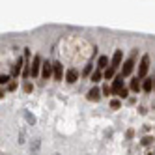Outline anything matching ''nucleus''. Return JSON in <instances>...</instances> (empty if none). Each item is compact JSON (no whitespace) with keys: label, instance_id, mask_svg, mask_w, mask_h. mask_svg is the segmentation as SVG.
Listing matches in <instances>:
<instances>
[{"label":"nucleus","instance_id":"obj_6","mask_svg":"<svg viewBox=\"0 0 155 155\" xmlns=\"http://www.w3.org/2000/svg\"><path fill=\"white\" fill-rule=\"evenodd\" d=\"M101 95H103V92L99 90L97 86H94L92 90L86 94V99H88V101H99V99H101Z\"/></svg>","mask_w":155,"mask_h":155},{"label":"nucleus","instance_id":"obj_12","mask_svg":"<svg viewBox=\"0 0 155 155\" xmlns=\"http://www.w3.org/2000/svg\"><path fill=\"white\" fill-rule=\"evenodd\" d=\"M153 86H155L153 79H142V90L146 92V94H151V90H153Z\"/></svg>","mask_w":155,"mask_h":155},{"label":"nucleus","instance_id":"obj_9","mask_svg":"<svg viewBox=\"0 0 155 155\" xmlns=\"http://www.w3.org/2000/svg\"><path fill=\"white\" fill-rule=\"evenodd\" d=\"M121 62H124V52H121V51H116L114 56H112V60H110V65L118 69L120 65H121Z\"/></svg>","mask_w":155,"mask_h":155},{"label":"nucleus","instance_id":"obj_24","mask_svg":"<svg viewBox=\"0 0 155 155\" xmlns=\"http://www.w3.org/2000/svg\"><path fill=\"white\" fill-rule=\"evenodd\" d=\"M15 88H17V82L12 81V82H9V90H15Z\"/></svg>","mask_w":155,"mask_h":155},{"label":"nucleus","instance_id":"obj_11","mask_svg":"<svg viewBox=\"0 0 155 155\" xmlns=\"http://www.w3.org/2000/svg\"><path fill=\"white\" fill-rule=\"evenodd\" d=\"M25 69V58H19L13 65V77H19V73H23Z\"/></svg>","mask_w":155,"mask_h":155},{"label":"nucleus","instance_id":"obj_13","mask_svg":"<svg viewBox=\"0 0 155 155\" xmlns=\"http://www.w3.org/2000/svg\"><path fill=\"white\" fill-rule=\"evenodd\" d=\"M129 90H131V92H140V90H142V82H140V79H138V77H135V79L131 81V84H129Z\"/></svg>","mask_w":155,"mask_h":155},{"label":"nucleus","instance_id":"obj_2","mask_svg":"<svg viewBox=\"0 0 155 155\" xmlns=\"http://www.w3.org/2000/svg\"><path fill=\"white\" fill-rule=\"evenodd\" d=\"M133 69H135V52H133L131 58H127V60L124 62V65H121V73H120V75L125 79V77H129V75L133 73Z\"/></svg>","mask_w":155,"mask_h":155},{"label":"nucleus","instance_id":"obj_14","mask_svg":"<svg viewBox=\"0 0 155 155\" xmlns=\"http://www.w3.org/2000/svg\"><path fill=\"white\" fill-rule=\"evenodd\" d=\"M103 75H105V81H114V77H116V68L108 65V68L103 71Z\"/></svg>","mask_w":155,"mask_h":155},{"label":"nucleus","instance_id":"obj_17","mask_svg":"<svg viewBox=\"0 0 155 155\" xmlns=\"http://www.w3.org/2000/svg\"><path fill=\"white\" fill-rule=\"evenodd\" d=\"M101 92H103V95H107V97L114 94V92H112V86H108V84H105V86L101 88Z\"/></svg>","mask_w":155,"mask_h":155},{"label":"nucleus","instance_id":"obj_15","mask_svg":"<svg viewBox=\"0 0 155 155\" xmlns=\"http://www.w3.org/2000/svg\"><path fill=\"white\" fill-rule=\"evenodd\" d=\"M101 79H105V75H103V69H99V68H97V69H95V71L92 73V77H90V81H92V82L95 84V82H99V81H101Z\"/></svg>","mask_w":155,"mask_h":155},{"label":"nucleus","instance_id":"obj_3","mask_svg":"<svg viewBox=\"0 0 155 155\" xmlns=\"http://www.w3.org/2000/svg\"><path fill=\"white\" fill-rule=\"evenodd\" d=\"M41 77L45 81H49L51 77H54V64L52 62H43V68H41Z\"/></svg>","mask_w":155,"mask_h":155},{"label":"nucleus","instance_id":"obj_21","mask_svg":"<svg viewBox=\"0 0 155 155\" xmlns=\"http://www.w3.org/2000/svg\"><path fill=\"white\" fill-rule=\"evenodd\" d=\"M151 142H153V138H151V137H144V138L140 140V144H142V146H150Z\"/></svg>","mask_w":155,"mask_h":155},{"label":"nucleus","instance_id":"obj_19","mask_svg":"<svg viewBox=\"0 0 155 155\" xmlns=\"http://www.w3.org/2000/svg\"><path fill=\"white\" fill-rule=\"evenodd\" d=\"M9 82H12V77H9V75H2V77H0V84H9Z\"/></svg>","mask_w":155,"mask_h":155},{"label":"nucleus","instance_id":"obj_25","mask_svg":"<svg viewBox=\"0 0 155 155\" xmlns=\"http://www.w3.org/2000/svg\"><path fill=\"white\" fill-rule=\"evenodd\" d=\"M153 82H155V79H153ZM153 92H155V86H153Z\"/></svg>","mask_w":155,"mask_h":155},{"label":"nucleus","instance_id":"obj_20","mask_svg":"<svg viewBox=\"0 0 155 155\" xmlns=\"http://www.w3.org/2000/svg\"><path fill=\"white\" fill-rule=\"evenodd\" d=\"M92 71H95V69H94V65H92V64H88L86 68H84V75H86V77H92Z\"/></svg>","mask_w":155,"mask_h":155},{"label":"nucleus","instance_id":"obj_1","mask_svg":"<svg viewBox=\"0 0 155 155\" xmlns=\"http://www.w3.org/2000/svg\"><path fill=\"white\" fill-rule=\"evenodd\" d=\"M148 69H150V56H148V54H144V56L140 58V64H138V75H137L140 81H142V79H146Z\"/></svg>","mask_w":155,"mask_h":155},{"label":"nucleus","instance_id":"obj_23","mask_svg":"<svg viewBox=\"0 0 155 155\" xmlns=\"http://www.w3.org/2000/svg\"><path fill=\"white\" fill-rule=\"evenodd\" d=\"M127 95H129V90H127V88H124V90H121V92L118 94V97H120V99H125Z\"/></svg>","mask_w":155,"mask_h":155},{"label":"nucleus","instance_id":"obj_5","mask_svg":"<svg viewBox=\"0 0 155 155\" xmlns=\"http://www.w3.org/2000/svg\"><path fill=\"white\" fill-rule=\"evenodd\" d=\"M41 68H43V62H41V58L36 54L34 60H32V77H34V79H36V77L41 73Z\"/></svg>","mask_w":155,"mask_h":155},{"label":"nucleus","instance_id":"obj_4","mask_svg":"<svg viewBox=\"0 0 155 155\" xmlns=\"http://www.w3.org/2000/svg\"><path fill=\"white\" fill-rule=\"evenodd\" d=\"M32 75V62H30V51L25 49V69H23V77L28 79Z\"/></svg>","mask_w":155,"mask_h":155},{"label":"nucleus","instance_id":"obj_7","mask_svg":"<svg viewBox=\"0 0 155 155\" xmlns=\"http://www.w3.org/2000/svg\"><path fill=\"white\" fill-rule=\"evenodd\" d=\"M124 77H121V75H118V77H114V82H112V92L118 95L121 90H124Z\"/></svg>","mask_w":155,"mask_h":155},{"label":"nucleus","instance_id":"obj_18","mask_svg":"<svg viewBox=\"0 0 155 155\" xmlns=\"http://www.w3.org/2000/svg\"><path fill=\"white\" fill-rule=\"evenodd\" d=\"M121 107V103H120V99H110V108H114V110H118Z\"/></svg>","mask_w":155,"mask_h":155},{"label":"nucleus","instance_id":"obj_22","mask_svg":"<svg viewBox=\"0 0 155 155\" xmlns=\"http://www.w3.org/2000/svg\"><path fill=\"white\" fill-rule=\"evenodd\" d=\"M23 88H25V92H26V94H30V92H32V90H34V86H32V82H30V81H26V82H25V86H23Z\"/></svg>","mask_w":155,"mask_h":155},{"label":"nucleus","instance_id":"obj_10","mask_svg":"<svg viewBox=\"0 0 155 155\" xmlns=\"http://www.w3.org/2000/svg\"><path fill=\"white\" fill-rule=\"evenodd\" d=\"M54 64V81H62L64 79V65L62 62H52Z\"/></svg>","mask_w":155,"mask_h":155},{"label":"nucleus","instance_id":"obj_8","mask_svg":"<svg viewBox=\"0 0 155 155\" xmlns=\"http://www.w3.org/2000/svg\"><path fill=\"white\" fill-rule=\"evenodd\" d=\"M65 81H68L69 84H75L77 81H79V71H77L75 68H69L68 71H65Z\"/></svg>","mask_w":155,"mask_h":155},{"label":"nucleus","instance_id":"obj_16","mask_svg":"<svg viewBox=\"0 0 155 155\" xmlns=\"http://www.w3.org/2000/svg\"><path fill=\"white\" fill-rule=\"evenodd\" d=\"M97 68L105 71V69L108 68V56H99V60H97Z\"/></svg>","mask_w":155,"mask_h":155}]
</instances>
